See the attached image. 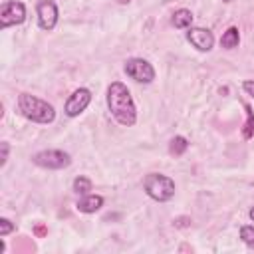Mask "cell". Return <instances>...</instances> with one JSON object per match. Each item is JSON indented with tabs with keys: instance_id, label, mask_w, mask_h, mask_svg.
<instances>
[{
	"instance_id": "2e32d148",
	"label": "cell",
	"mask_w": 254,
	"mask_h": 254,
	"mask_svg": "<svg viewBox=\"0 0 254 254\" xmlns=\"http://www.w3.org/2000/svg\"><path fill=\"white\" fill-rule=\"evenodd\" d=\"M246 111H248V121H246V125H244V137L248 139V137H252V133H254V115H252V111H250L248 105H246Z\"/></svg>"
},
{
	"instance_id": "8fae6325",
	"label": "cell",
	"mask_w": 254,
	"mask_h": 254,
	"mask_svg": "<svg viewBox=\"0 0 254 254\" xmlns=\"http://www.w3.org/2000/svg\"><path fill=\"white\" fill-rule=\"evenodd\" d=\"M192 12L190 10H187V8H179V10H175V14H173V18H171V24L177 28V30H189L190 26H192Z\"/></svg>"
},
{
	"instance_id": "ffe728a7",
	"label": "cell",
	"mask_w": 254,
	"mask_h": 254,
	"mask_svg": "<svg viewBox=\"0 0 254 254\" xmlns=\"http://www.w3.org/2000/svg\"><path fill=\"white\" fill-rule=\"evenodd\" d=\"M36 234H40V236L46 234V228H44V226H36Z\"/></svg>"
},
{
	"instance_id": "ba28073f",
	"label": "cell",
	"mask_w": 254,
	"mask_h": 254,
	"mask_svg": "<svg viewBox=\"0 0 254 254\" xmlns=\"http://www.w3.org/2000/svg\"><path fill=\"white\" fill-rule=\"evenodd\" d=\"M91 103V91L87 87H77L67 99H65V105H64V111L67 117H77L81 115L87 105Z\"/></svg>"
},
{
	"instance_id": "7402d4cb",
	"label": "cell",
	"mask_w": 254,
	"mask_h": 254,
	"mask_svg": "<svg viewBox=\"0 0 254 254\" xmlns=\"http://www.w3.org/2000/svg\"><path fill=\"white\" fill-rule=\"evenodd\" d=\"M117 2H119V4H129L131 0H117Z\"/></svg>"
},
{
	"instance_id": "52a82bcc",
	"label": "cell",
	"mask_w": 254,
	"mask_h": 254,
	"mask_svg": "<svg viewBox=\"0 0 254 254\" xmlns=\"http://www.w3.org/2000/svg\"><path fill=\"white\" fill-rule=\"evenodd\" d=\"M36 16H38V26L44 32H52L58 24V4L54 0H40L36 4Z\"/></svg>"
},
{
	"instance_id": "e0dca14e",
	"label": "cell",
	"mask_w": 254,
	"mask_h": 254,
	"mask_svg": "<svg viewBox=\"0 0 254 254\" xmlns=\"http://www.w3.org/2000/svg\"><path fill=\"white\" fill-rule=\"evenodd\" d=\"M12 230H14V224H12L8 218H0V236L4 238V236H8Z\"/></svg>"
},
{
	"instance_id": "7a4b0ae2",
	"label": "cell",
	"mask_w": 254,
	"mask_h": 254,
	"mask_svg": "<svg viewBox=\"0 0 254 254\" xmlns=\"http://www.w3.org/2000/svg\"><path fill=\"white\" fill-rule=\"evenodd\" d=\"M18 111L32 123L50 125L56 119V109L46 99H40L32 93H20L18 97Z\"/></svg>"
},
{
	"instance_id": "277c9868",
	"label": "cell",
	"mask_w": 254,
	"mask_h": 254,
	"mask_svg": "<svg viewBox=\"0 0 254 254\" xmlns=\"http://www.w3.org/2000/svg\"><path fill=\"white\" fill-rule=\"evenodd\" d=\"M32 163L42 167V169L58 171V169L69 167L71 157H69V153H65L62 149H44V151H38L32 155Z\"/></svg>"
},
{
	"instance_id": "9a60e30c",
	"label": "cell",
	"mask_w": 254,
	"mask_h": 254,
	"mask_svg": "<svg viewBox=\"0 0 254 254\" xmlns=\"http://www.w3.org/2000/svg\"><path fill=\"white\" fill-rule=\"evenodd\" d=\"M240 238H242V242L246 246L254 248V224H244L240 228Z\"/></svg>"
},
{
	"instance_id": "603a6c76",
	"label": "cell",
	"mask_w": 254,
	"mask_h": 254,
	"mask_svg": "<svg viewBox=\"0 0 254 254\" xmlns=\"http://www.w3.org/2000/svg\"><path fill=\"white\" fill-rule=\"evenodd\" d=\"M222 2H232V0H222Z\"/></svg>"
},
{
	"instance_id": "ac0fdd59",
	"label": "cell",
	"mask_w": 254,
	"mask_h": 254,
	"mask_svg": "<svg viewBox=\"0 0 254 254\" xmlns=\"http://www.w3.org/2000/svg\"><path fill=\"white\" fill-rule=\"evenodd\" d=\"M0 147H2V159H0V165L4 167V165H6V161H8V153H10V145H8L6 141H2V143H0Z\"/></svg>"
},
{
	"instance_id": "7c38bea8",
	"label": "cell",
	"mask_w": 254,
	"mask_h": 254,
	"mask_svg": "<svg viewBox=\"0 0 254 254\" xmlns=\"http://www.w3.org/2000/svg\"><path fill=\"white\" fill-rule=\"evenodd\" d=\"M238 44H240V32H238L236 26H230V28L222 34L220 46H222L224 50H234V48H238Z\"/></svg>"
},
{
	"instance_id": "5b68a950",
	"label": "cell",
	"mask_w": 254,
	"mask_h": 254,
	"mask_svg": "<svg viewBox=\"0 0 254 254\" xmlns=\"http://www.w3.org/2000/svg\"><path fill=\"white\" fill-rule=\"evenodd\" d=\"M123 69L137 83H151L155 79V67L143 58H129L125 62Z\"/></svg>"
},
{
	"instance_id": "9c48e42d",
	"label": "cell",
	"mask_w": 254,
	"mask_h": 254,
	"mask_svg": "<svg viewBox=\"0 0 254 254\" xmlns=\"http://www.w3.org/2000/svg\"><path fill=\"white\" fill-rule=\"evenodd\" d=\"M187 40L192 48H196L198 52H210L214 46V36L210 30L200 28V26H190L187 32Z\"/></svg>"
},
{
	"instance_id": "5bb4252c",
	"label": "cell",
	"mask_w": 254,
	"mask_h": 254,
	"mask_svg": "<svg viewBox=\"0 0 254 254\" xmlns=\"http://www.w3.org/2000/svg\"><path fill=\"white\" fill-rule=\"evenodd\" d=\"M71 189H73V192H75V194H79V196L89 194V190H91V179H87V177L79 175V177H75V179H73Z\"/></svg>"
},
{
	"instance_id": "8992f818",
	"label": "cell",
	"mask_w": 254,
	"mask_h": 254,
	"mask_svg": "<svg viewBox=\"0 0 254 254\" xmlns=\"http://www.w3.org/2000/svg\"><path fill=\"white\" fill-rule=\"evenodd\" d=\"M26 20V6L20 0H6L0 6V28L6 30L10 26H18Z\"/></svg>"
},
{
	"instance_id": "30bf717a",
	"label": "cell",
	"mask_w": 254,
	"mask_h": 254,
	"mask_svg": "<svg viewBox=\"0 0 254 254\" xmlns=\"http://www.w3.org/2000/svg\"><path fill=\"white\" fill-rule=\"evenodd\" d=\"M103 202H105V198H103L101 194L89 192V194H83V196L75 202V208H77L79 212H83V214H93V212H97V210L103 206Z\"/></svg>"
},
{
	"instance_id": "4fadbf2b",
	"label": "cell",
	"mask_w": 254,
	"mask_h": 254,
	"mask_svg": "<svg viewBox=\"0 0 254 254\" xmlns=\"http://www.w3.org/2000/svg\"><path fill=\"white\" fill-rule=\"evenodd\" d=\"M187 149H189V141H187V137H183V135L173 137V139H171V143H169V153H171V155H175V157L185 155V151H187Z\"/></svg>"
},
{
	"instance_id": "6da1fadb",
	"label": "cell",
	"mask_w": 254,
	"mask_h": 254,
	"mask_svg": "<svg viewBox=\"0 0 254 254\" xmlns=\"http://www.w3.org/2000/svg\"><path fill=\"white\" fill-rule=\"evenodd\" d=\"M107 107L113 119L123 127H133L137 123V107L131 91L121 81H111L107 87Z\"/></svg>"
},
{
	"instance_id": "44dd1931",
	"label": "cell",
	"mask_w": 254,
	"mask_h": 254,
	"mask_svg": "<svg viewBox=\"0 0 254 254\" xmlns=\"http://www.w3.org/2000/svg\"><path fill=\"white\" fill-rule=\"evenodd\" d=\"M248 216H250V220H252V222H254V206H252V208H250V210H248Z\"/></svg>"
},
{
	"instance_id": "3957f363",
	"label": "cell",
	"mask_w": 254,
	"mask_h": 254,
	"mask_svg": "<svg viewBox=\"0 0 254 254\" xmlns=\"http://www.w3.org/2000/svg\"><path fill=\"white\" fill-rule=\"evenodd\" d=\"M143 190L147 192L149 198L157 200V202H167L175 196V181L163 173H149L143 179Z\"/></svg>"
},
{
	"instance_id": "d6986e66",
	"label": "cell",
	"mask_w": 254,
	"mask_h": 254,
	"mask_svg": "<svg viewBox=\"0 0 254 254\" xmlns=\"http://www.w3.org/2000/svg\"><path fill=\"white\" fill-rule=\"evenodd\" d=\"M242 89L246 91V95L254 97V79H246V81L242 83Z\"/></svg>"
}]
</instances>
